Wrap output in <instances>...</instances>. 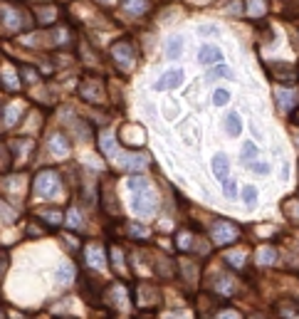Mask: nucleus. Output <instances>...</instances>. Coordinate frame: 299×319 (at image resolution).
<instances>
[{"mask_svg": "<svg viewBox=\"0 0 299 319\" xmlns=\"http://www.w3.org/2000/svg\"><path fill=\"white\" fill-rule=\"evenodd\" d=\"M129 188H131L134 193H136L134 208H136L141 215H149V213H153L156 203H153V193H151L149 183H146L144 178H131V181H129Z\"/></svg>", "mask_w": 299, "mask_h": 319, "instance_id": "f257e3e1", "label": "nucleus"}, {"mask_svg": "<svg viewBox=\"0 0 299 319\" xmlns=\"http://www.w3.org/2000/svg\"><path fill=\"white\" fill-rule=\"evenodd\" d=\"M57 188H59V176L52 171V168H45L40 176H37V183H35V190L40 196H45V198H50V196H54L57 193Z\"/></svg>", "mask_w": 299, "mask_h": 319, "instance_id": "f03ea898", "label": "nucleus"}, {"mask_svg": "<svg viewBox=\"0 0 299 319\" xmlns=\"http://www.w3.org/2000/svg\"><path fill=\"white\" fill-rule=\"evenodd\" d=\"M213 238H215L218 245H230L237 238V228L230 225V223H225V220H218L215 228H213Z\"/></svg>", "mask_w": 299, "mask_h": 319, "instance_id": "7ed1b4c3", "label": "nucleus"}, {"mask_svg": "<svg viewBox=\"0 0 299 319\" xmlns=\"http://www.w3.org/2000/svg\"><path fill=\"white\" fill-rule=\"evenodd\" d=\"M181 82H183V72H181V70H171V72H166V75L156 82V89H158V92H163V89H175Z\"/></svg>", "mask_w": 299, "mask_h": 319, "instance_id": "20e7f679", "label": "nucleus"}, {"mask_svg": "<svg viewBox=\"0 0 299 319\" xmlns=\"http://www.w3.org/2000/svg\"><path fill=\"white\" fill-rule=\"evenodd\" d=\"M198 59L203 62V65H215V62H223V52L215 47V45H200L198 50Z\"/></svg>", "mask_w": 299, "mask_h": 319, "instance_id": "39448f33", "label": "nucleus"}, {"mask_svg": "<svg viewBox=\"0 0 299 319\" xmlns=\"http://www.w3.org/2000/svg\"><path fill=\"white\" fill-rule=\"evenodd\" d=\"M213 171H215L218 181H225V178H227V159H225V154H218V156H215Z\"/></svg>", "mask_w": 299, "mask_h": 319, "instance_id": "423d86ee", "label": "nucleus"}, {"mask_svg": "<svg viewBox=\"0 0 299 319\" xmlns=\"http://www.w3.org/2000/svg\"><path fill=\"white\" fill-rule=\"evenodd\" d=\"M225 129H227L230 136H237V134H240V132H243L240 116H237V114H227V119H225Z\"/></svg>", "mask_w": 299, "mask_h": 319, "instance_id": "0eeeda50", "label": "nucleus"}, {"mask_svg": "<svg viewBox=\"0 0 299 319\" xmlns=\"http://www.w3.org/2000/svg\"><path fill=\"white\" fill-rule=\"evenodd\" d=\"M181 50H183L181 37H171V40H168V57H171V59H175L178 54H181Z\"/></svg>", "mask_w": 299, "mask_h": 319, "instance_id": "6e6552de", "label": "nucleus"}, {"mask_svg": "<svg viewBox=\"0 0 299 319\" xmlns=\"http://www.w3.org/2000/svg\"><path fill=\"white\" fill-rule=\"evenodd\" d=\"M277 99H279V104H282V106H292V104L297 102V94H294V92H284V89H277Z\"/></svg>", "mask_w": 299, "mask_h": 319, "instance_id": "1a4fd4ad", "label": "nucleus"}, {"mask_svg": "<svg viewBox=\"0 0 299 319\" xmlns=\"http://www.w3.org/2000/svg\"><path fill=\"white\" fill-rule=\"evenodd\" d=\"M223 183H225V196H230V198H232V196L237 193V186H235V181H230V178H225Z\"/></svg>", "mask_w": 299, "mask_h": 319, "instance_id": "9d476101", "label": "nucleus"}, {"mask_svg": "<svg viewBox=\"0 0 299 319\" xmlns=\"http://www.w3.org/2000/svg\"><path fill=\"white\" fill-rule=\"evenodd\" d=\"M213 99H215V104H227V99H230V94H227L225 89H218V92L213 94Z\"/></svg>", "mask_w": 299, "mask_h": 319, "instance_id": "9b49d317", "label": "nucleus"}, {"mask_svg": "<svg viewBox=\"0 0 299 319\" xmlns=\"http://www.w3.org/2000/svg\"><path fill=\"white\" fill-rule=\"evenodd\" d=\"M218 75H220V77H230L232 72H230V70H227L225 65H220L218 70H213V72H210V77H218Z\"/></svg>", "mask_w": 299, "mask_h": 319, "instance_id": "f8f14e48", "label": "nucleus"}, {"mask_svg": "<svg viewBox=\"0 0 299 319\" xmlns=\"http://www.w3.org/2000/svg\"><path fill=\"white\" fill-rule=\"evenodd\" d=\"M255 198H257V190L250 186V188H245V201L248 203H255Z\"/></svg>", "mask_w": 299, "mask_h": 319, "instance_id": "ddd939ff", "label": "nucleus"}, {"mask_svg": "<svg viewBox=\"0 0 299 319\" xmlns=\"http://www.w3.org/2000/svg\"><path fill=\"white\" fill-rule=\"evenodd\" d=\"M255 151H257V149H255V144H250V141H248V144L243 146V159H250Z\"/></svg>", "mask_w": 299, "mask_h": 319, "instance_id": "4468645a", "label": "nucleus"}, {"mask_svg": "<svg viewBox=\"0 0 299 319\" xmlns=\"http://www.w3.org/2000/svg\"><path fill=\"white\" fill-rule=\"evenodd\" d=\"M70 275H72V272H70V267H67V265H65L62 270H59V277H62V282H70Z\"/></svg>", "mask_w": 299, "mask_h": 319, "instance_id": "2eb2a0df", "label": "nucleus"}, {"mask_svg": "<svg viewBox=\"0 0 299 319\" xmlns=\"http://www.w3.org/2000/svg\"><path fill=\"white\" fill-rule=\"evenodd\" d=\"M255 171H260V173H267V171H270V168H267V166H265V163H255Z\"/></svg>", "mask_w": 299, "mask_h": 319, "instance_id": "dca6fc26", "label": "nucleus"}, {"mask_svg": "<svg viewBox=\"0 0 299 319\" xmlns=\"http://www.w3.org/2000/svg\"><path fill=\"white\" fill-rule=\"evenodd\" d=\"M223 319H235V314H225V317H223Z\"/></svg>", "mask_w": 299, "mask_h": 319, "instance_id": "f3484780", "label": "nucleus"}]
</instances>
